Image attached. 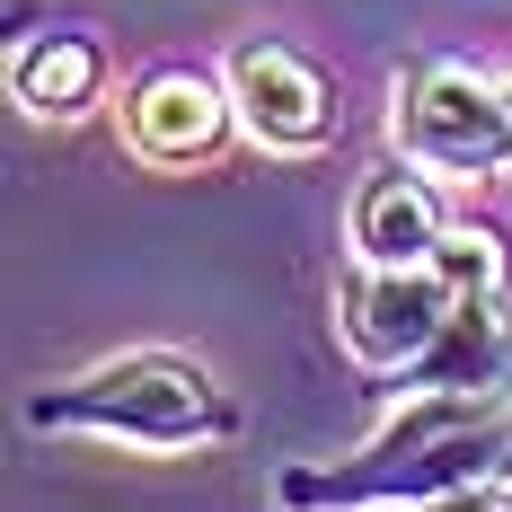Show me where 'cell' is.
I'll return each instance as SVG.
<instances>
[{"instance_id": "obj_1", "label": "cell", "mask_w": 512, "mask_h": 512, "mask_svg": "<svg viewBox=\"0 0 512 512\" xmlns=\"http://www.w3.org/2000/svg\"><path fill=\"white\" fill-rule=\"evenodd\" d=\"M283 504H495L512 495V389H407L354 460L292 468Z\"/></svg>"}, {"instance_id": "obj_2", "label": "cell", "mask_w": 512, "mask_h": 512, "mask_svg": "<svg viewBox=\"0 0 512 512\" xmlns=\"http://www.w3.org/2000/svg\"><path fill=\"white\" fill-rule=\"evenodd\" d=\"M36 433H80L106 451H151V460H195L221 451L239 433L230 389L212 380L195 354H168V345H133V354H106L71 380H53L27 398Z\"/></svg>"}, {"instance_id": "obj_3", "label": "cell", "mask_w": 512, "mask_h": 512, "mask_svg": "<svg viewBox=\"0 0 512 512\" xmlns=\"http://www.w3.org/2000/svg\"><path fill=\"white\" fill-rule=\"evenodd\" d=\"M389 142L433 177H512V98L460 53H415L389 89Z\"/></svg>"}, {"instance_id": "obj_4", "label": "cell", "mask_w": 512, "mask_h": 512, "mask_svg": "<svg viewBox=\"0 0 512 512\" xmlns=\"http://www.w3.org/2000/svg\"><path fill=\"white\" fill-rule=\"evenodd\" d=\"M221 80H230L239 133H248L256 151L309 159V151H327V142L345 133L336 80H327L301 45H283V36H239V45H230V62H221Z\"/></svg>"}, {"instance_id": "obj_5", "label": "cell", "mask_w": 512, "mask_h": 512, "mask_svg": "<svg viewBox=\"0 0 512 512\" xmlns=\"http://www.w3.org/2000/svg\"><path fill=\"white\" fill-rule=\"evenodd\" d=\"M451 283L433 274V265H362L336 283V336H345V354L362 371H380V380H398L415 371V354L442 336V318H451Z\"/></svg>"}, {"instance_id": "obj_6", "label": "cell", "mask_w": 512, "mask_h": 512, "mask_svg": "<svg viewBox=\"0 0 512 512\" xmlns=\"http://www.w3.org/2000/svg\"><path fill=\"white\" fill-rule=\"evenodd\" d=\"M124 151L142 168H204L221 159V142L239 133V106H230V80H212L195 62H151L133 89H124Z\"/></svg>"}, {"instance_id": "obj_7", "label": "cell", "mask_w": 512, "mask_h": 512, "mask_svg": "<svg viewBox=\"0 0 512 512\" xmlns=\"http://www.w3.org/2000/svg\"><path fill=\"white\" fill-rule=\"evenodd\" d=\"M106 89H115V53L89 27H36L9 45V98L36 124H80L106 106Z\"/></svg>"}, {"instance_id": "obj_8", "label": "cell", "mask_w": 512, "mask_h": 512, "mask_svg": "<svg viewBox=\"0 0 512 512\" xmlns=\"http://www.w3.org/2000/svg\"><path fill=\"white\" fill-rule=\"evenodd\" d=\"M442 230H451V212H442V195H433V168H415V159L362 177L354 221H345V239H354L362 265H433Z\"/></svg>"}, {"instance_id": "obj_9", "label": "cell", "mask_w": 512, "mask_h": 512, "mask_svg": "<svg viewBox=\"0 0 512 512\" xmlns=\"http://www.w3.org/2000/svg\"><path fill=\"white\" fill-rule=\"evenodd\" d=\"M398 380L407 389H512V292H460L442 336Z\"/></svg>"}, {"instance_id": "obj_10", "label": "cell", "mask_w": 512, "mask_h": 512, "mask_svg": "<svg viewBox=\"0 0 512 512\" xmlns=\"http://www.w3.org/2000/svg\"><path fill=\"white\" fill-rule=\"evenodd\" d=\"M433 274H442L451 292H504V230H486V221H451L442 248H433Z\"/></svg>"}, {"instance_id": "obj_11", "label": "cell", "mask_w": 512, "mask_h": 512, "mask_svg": "<svg viewBox=\"0 0 512 512\" xmlns=\"http://www.w3.org/2000/svg\"><path fill=\"white\" fill-rule=\"evenodd\" d=\"M495 80H504V98H512V71H495Z\"/></svg>"}]
</instances>
